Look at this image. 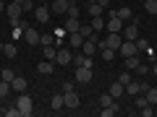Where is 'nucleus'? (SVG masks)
I'll use <instances>...</instances> for the list:
<instances>
[{
  "mask_svg": "<svg viewBox=\"0 0 157 117\" xmlns=\"http://www.w3.org/2000/svg\"><path fill=\"white\" fill-rule=\"evenodd\" d=\"M16 107H18V112H21V117H29V115L34 112V101H32V96L24 94V91H21V96L16 99Z\"/></svg>",
  "mask_w": 157,
  "mask_h": 117,
  "instance_id": "1",
  "label": "nucleus"
},
{
  "mask_svg": "<svg viewBox=\"0 0 157 117\" xmlns=\"http://www.w3.org/2000/svg\"><path fill=\"white\" fill-rule=\"evenodd\" d=\"M50 5H34V18H37L39 23H47L50 21Z\"/></svg>",
  "mask_w": 157,
  "mask_h": 117,
  "instance_id": "2",
  "label": "nucleus"
},
{
  "mask_svg": "<svg viewBox=\"0 0 157 117\" xmlns=\"http://www.w3.org/2000/svg\"><path fill=\"white\" fill-rule=\"evenodd\" d=\"M121 44H123V39H121V31H110L105 39V47H113V50H121Z\"/></svg>",
  "mask_w": 157,
  "mask_h": 117,
  "instance_id": "3",
  "label": "nucleus"
},
{
  "mask_svg": "<svg viewBox=\"0 0 157 117\" xmlns=\"http://www.w3.org/2000/svg\"><path fill=\"white\" fill-rule=\"evenodd\" d=\"M6 13H8L11 21H18L24 16V8H21V3H11V5H6Z\"/></svg>",
  "mask_w": 157,
  "mask_h": 117,
  "instance_id": "4",
  "label": "nucleus"
},
{
  "mask_svg": "<svg viewBox=\"0 0 157 117\" xmlns=\"http://www.w3.org/2000/svg\"><path fill=\"white\" fill-rule=\"evenodd\" d=\"M121 55L123 57H128V55H136V52H139V47H136V42H131V39H123V44H121Z\"/></svg>",
  "mask_w": 157,
  "mask_h": 117,
  "instance_id": "5",
  "label": "nucleus"
},
{
  "mask_svg": "<svg viewBox=\"0 0 157 117\" xmlns=\"http://www.w3.org/2000/svg\"><path fill=\"white\" fill-rule=\"evenodd\" d=\"M68 62H73V55H71V50H58V55H55V65H68Z\"/></svg>",
  "mask_w": 157,
  "mask_h": 117,
  "instance_id": "6",
  "label": "nucleus"
},
{
  "mask_svg": "<svg viewBox=\"0 0 157 117\" xmlns=\"http://www.w3.org/2000/svg\"><path fill=\"white\" fill-rule=\"evenodd\" d=\"M76 81H78V83H89V81H92V68L78 65L76 68Z\"/></svg>",
  "mask_w": 157,
  "mask_h": 117,
  "instance_id": "7",
  "label": "nucleus"
},
{
  "mask_svg": "<svg viewBox=\"0 0 157 117\" xmlns=\"http://www.w3.org/2000/svg\"><path fill=\"white\" fill-rule=\"evenodd\" d=\"M71 3H73V0H55V3L50 5V11L58 13V16H66V11H68V5H71Z\"/></svg>",
  "mask_w": 157,
  "mask_h": 117,
  "instance_id": "8",
  "label": "nucleus"
},
{
  "mask_svg": "<svg viewBox=\"0 0 157 117\" xmlns=\"http://www.w3.org/2000/svg\"><path fill=\"white\" fill-rule=\"evenodd\" d=\"M63 99H66V107H68V109H76V107H78V94H76V91H63Z\"/></svg>",
  "mask_w": 157,
  "mask_h": 117,
  "instance_id": "9",
  "label": "nucleus"
},
{
  "mask_svg": "<svg viewBox=\"0 0 157 117\" xmlns=\"http://www.w3.org/2000/svg\"><path fill=\"white\" fill-rule=\"evenodd\" d=\"M123 37L131 39V42H136L139 39V21H134L131 26H123Z\"/></svg>",
  "mask_w": 157,
  "mask_h": 117,
  "instance_id": "10",
  "label": "nucleus"
},
{
  "mask_svg": "<svg viewBox=\"0 0 157 117\" xmlns=\"http://www.w3.org/2000/svg\"><path fill=\"white\" fill-rule=\"evenodd\" d=\"M126 91H128L131 96L144 94V91H147V83H141V81H131V83H126Z\"/></svg>",
  "mask_w": 157,
  "mask_h": 117,
  "instance_id": "11",
  "label": "nucleus"
},
{
  "mask_svg": "<svg viewBox=\"0 0 157 117\" xmlns=\"http://www.w3.org/2000/svg\"><path fill=\"white\" fill-rule=\"evenodd\" d=\"M26 78H24V76H13V81H11V89L13 91H18V94H21V91H26Z\"/></svg>",
  "mask_w": 157,
  "mask_h": 117,
  "instance_id": "12",
  "label": "nucleus"
},
{
  "mask_svg": "<svg viewBox=\"0 0 157 117\" xmlns=\"http://www.w3.org/2000/svg\"><path fill=\"white\" fill-rule=\"evenodd\" d=\"M24 39H26L29 44H39V34H37V29L26 26V29H24Z\"/></svg>",
  "mask_w": 157,
  "mask_h": 117,
  "instance_id": "13",
  "label": "nucleus"
},
{
  "mask_svg": "<svg viewBox=\"0 0 157 117\" xmlns=\"http://www.w3.org/2000/svg\"><path fill=\"white\" fill-rule=\"evenodd\" d=\"M105 29L107 31H121V29H123V21L118 16H110V21H105Z\"/></svg>",
  "mask_w": 157,
  "mask_h": 117,
  "instance_id": "14",
  "label": "nucleus"
},
{
  "mask_svg": "<svg viewBox=\"0 0 157 117\" xmlns=\"http://www.w3.org/2000/svg\"><path fill=\"white\" fill-rule=\"evenodd\" d=\"M126 60V68H131V70H139L141 68V57L139 55H128V57H123Z\"/></svg>",
  "mask_w": 157,
  "mask_h": 117,
  "instance_id": "15",
  "label": "nucleus"
},
{
  "mask_svg": "<svg viewBox=\"0 0 157 117\" xmlns=\"http://www.w3.org/2000/svg\"><path fill=\"white\" fill-rule=\"evenodd\" d=\"M113 13H115V16L118 18H121V21H131V18H134V11H131V8H118V11H113Z\"/></svg>",
  "mask_w": 157,
  "mask_h": 117,
  "instance_id": "16",
  "label": "nucleus"
},
{
  "mask_svg": "<svg viewBox=\"0 0 157 117\" xmlns=\"http://www.w3.org/2000/svg\"><path fill=\"white\" fill-rule=\"evenodd\" d=\"M37 70L42 73V76H47V73H52V70H55V62H50V60H42V62H37Z\"/></svg>",
  "mask_w": 157,
  "mask_h": 117,
  "instance_id": "17",
  "label": "nucleus"
},
{
  "mask_svg": "<svg viewBox=\"0 0 157 117\" xmlns=\"http://www.w3.org/2000/svg\"><path fill=\"white\" fill-rule=\"evenodd\" d=\"M123 91H126V86L121 83V81H115V83L110 86V96H113V99H121V96H123Z\"/></svg>",
  "mask_w": 157,
  "mask_h": 117,
  "instance_id": "18",
  "label": "nucleus"
},
{
  "mask_svg": "<svg viewBox=\"0 0 157 117\" xmlns=\"http://www.w3.org/2000/svg\"><path fill=\"white\" fill-rule=\"evenodd\" d=\"M73 62H76V68H78V65H84V68H92V57H89V55H84V52H78V55L73 57Z\"/></svg>",
  "mask_w": 157,
  "mask_h": 117,
  "instance_id": "19",
  "label": "nucleus"
},
{
  "mask_svg": "<svg viewBox=\"0 0 157 117\" xmlns=\"http://www.w3.org/2000/svg\"><path fill=\"white\" fill-rule=\"evenodd\" d=\"M118 112H121V104H115V101H113L110 107H102L100 115H102V117H113V115H118Z\"/></svg>",
  "mask_w": 157,
  "mask_h": 117,
  "instance_id": "20",
  "label": "nucleus"
},
{
  "mask_svg": "<svg viewBox=\"0 0 157 117\" xmlns=\"http://www.w3.org/2000/svg\"><path fill=\"white\" fill-rule=\"evenodd\" d=\"M68 44H71V47H81V44H84V37H81L78 31H71V34H68Z\"/></svg>",
  "mask_w": 157,
  "mask_h": 117,
  "instance_id": "21",
  "label": "nucleus"
},
{
  "mask_svg": "<svg viewBox=\"0 0 157 117\" xmlns=\"http://www.w3.org/2000/svg\"><path fill=\"white\" fill-rule=\"evenodd\" d=\"M144 96H147V101H149L152 107L157 104V89H155V86H147V91H144Z\"/></svg>",
  "mask_w": 157,
  "mask_h": 117,
  "instance_id": "22",
  "label": "nucleus"
},
{
  "mask_svg": "<svg viewBox=\"0 0 157 117\" xmlns=\"http://www.w3.org/2000/svg\"><path fill=\"white\" fill-rule=\"evenodd\" d=\"M50 107H52V109H63V107H66V99H63V94H55V96H52V101H50Z\"/></svg>",
  "mask_w": 157,
  "mask_h": 117,
  "instance_id": "23",
  "label": "nucleus"
},
{
  "mask_svg": "<svg viewBox=\"0 0 157 117\" xmlns=\"http://www.w3.org/2000/svg\"><path fill=\"white\" fill-rule=\"evenodd\" d=\"M78 26H81L78 18H66V31H68V34H71V31H78Z\"/></svg>",
  "mask_w": 157,
  "mask_h": 117,
  "instance_id": "24",
  "label": "nucleus"
},
{
  "mask_svg": "<svg viewBox=\"0 0 157 117\" xmlns=\"http://www.w3.org/2000/svg\"><path fill=\"white\" fill-rule=\"evenodd\" d=\"M102 60L113 62V60H115V50H113V47H102Z\"/></svg>",
  "mask_w": 157,
  "mask_h": 117,
  "instance_id": "25",
  "label": "nucleus"
},
{
  "mask_svg": "<svg viewBox=\"0 0 157 117\" xmlns=\"http://www.w3.org/2000/svg\"><path fill=\"white\" fill-rule=\"evenodd\" d=\"M94 31H100V29H105V18L102 16H92V23H89Z\"/></svg>",
  "mask_w": 157,
  "mask_h": 117,
  "instance_id": "26",
  "label": "nucleus"
},
{
  "mask_svg": "<svg viewBox=\"0 0 157 117\" xmlns=\"http://www.w3.org/2000/svg\"><path fill=\"white\" fill-rule=\"evenodd\" d=\"M39 44H42V47L55 44V37H52V34H39Z\"/></svg>",
  "mask_w": 157,
  "mask_h": 117,
  "instance_id": "27",
  "label": "nucleus"
},
{
  "mask_svg": "<svg viewBox=\"0 0 157 117\" xmlns=\"http://www.w3.org/2000/svg\"><path fill=\"white\" fill-rule=\"evenodd\" d=\"M3 52H6V57H11V60H13V57L18 55V47L16 44H3Z\"/></svg>",
  "mask_w": 157,
  "mask_h": 117,
  "instance_id": "28",
  "label": "nucleus"
},
{
  "mask_svg": "<svg viewBox=\"0 0 157 117\" xmlns=\"http://www.w3.org/2000/svg\"><path fill=\"white\" fill-rule=\"evenodd\" d=\"M8 94H11V83H8V81H3V78H0V99H6Z\"/></svg>",
  "mask_w": 157,
  "mask_h": 117,
  "instance_id": "29",
  "label": "nucleus"
},
{
  "mask_svg": "<svg viewBox=\"0 0 157 117\" xmlns=\"http://www.w3.org/2000/svg\"><path fill=\"white\" fill-rule=\"evenodd\" d=\"M55 55H58V50H55V44H50V47H45V60H50V62H55Z\"/></svg>",
  "mask_w": 157,
  "mask_h": 117,
  "instance_id": "30",
  "label": "nucleus"
},
{
  "mask_svg": "<svg viewBox=\"0 0 157 117\" xmlns=\"http://www.w3.org/2000/svg\"><path fill=\"white\" fill-rule=\"evenodd\" d=\"M113 101H115V99L110 96V91H107V94H100V109H102V107H110Z\"/></svg>",
  "mask_w": 157,
  "mask_h": 117,
  "instance_id": "31",
  "label": "nucleus"
},
{
  "mask_svg": "<svg viewBox=\"0 0 157 117\" xmlns=\"http://www.w3.org/2000/svg\"><path fill=\"white\" fill-rule=\"evenodd\" d=\"M78 34H81L84 39H89V37H94V29H92V26H84V23H81V26H78Z\"/></svg>",
  "mask_w": 157,
  "mask_h": 117,
  "instance_id": "32",
  "label": "nucleus"
},
{
  "mask_svg": "<svg viewBox=\"0 0 157 117\" xmlns=\"http://www.w3.org/2000/svg\"><path fill=\"white\" fill-rule=\"evenodd\" d=\"M144 11L152 13V16H157V0H147V3H144Z\"/></svg>",
  "mask_w": 157,
  "mask_h": 117,
  "instance_id": "33",
  "label": "nucleus"
},
{
  "mask_svg": "<svg viewBox=\"0 0 157 117\" xmlns=\"http://www.w3.org/2000/svg\"><path fill=\"white\" fill-rule=\"evenodd\" d=\"M102 11H105V8H102L100 3H89V16H102Z\"/></svg>",
  "mask_w": 157,
  "mask_h": 117,
  "instance_id": "34",
  "label": "nucleus"
},
{
  "mask_svg": "<svg viewBox=\"0 0 157 117\" xmlns=\"http://www.w3.org/2000/svg\"><path fill=\"white\" fill-rule=\"evenodd\" d=\"M66 18H78V5H76V3H71V5H68Z\"/></svg>",
  "mask_w": 157,
  "mask_h": 117,
  "instance_id": "35",
  "label": "nucleus"
},
{
  "mask_svg": "<svg viewBox=\"0 0 157 117\" xmlns=\"http://www.w3.org/2000/svg\"><path fill=\"white\" fill-rule=\"evenodd\" d=\"M13 76H16V73H13L11 68H3V81H8V83H11V81H13Z\"/></svg>",
  "mask_w": 157,
  "mask_h": 117,
  "instance_id": "36",
  "label": "nucleus"
},
{
  "mask_svg": "<svg viewBox=\"0 0 157 117\" xmlns=\"http://www.w3.org/2000/svg\"><path fill=\"white\" fill-rule=\"evenodd\" d=\"M136 47H139V50H149V42H147L144 37H139L136 39Z\"/></svg>",
  "mask_w": 157,
  "mask_h": 117,
  "instance_id": "37",
  "label": "nucleus"
},
{
  "mask_svg": "<svg viewBox=\"0 0 157 117\" xmlns=\"http://www.w3.org/2000/svg\"><path fill=\"white\" fill-rule=\"evenodd\" d=\"M118 81H121V83H131V81H134V78H131V73H121V78H118Z\"/></svg>",
  "mask_w": 157,
  "mask_h": 117,
  "instance_id": "38",
  "label": "nucleus"
},
{
  "mask_svg": "<svg viewBox=\"0 0 157 117\" xmlns=\"http://www.w3.org/2000/svg\"><path fill=\"white\" fill-rule=\"evenodd\" d=\"M8 117H21V112H18V107H11V109H6Z\"/></svg>",
  "mask_w": 157,
  "mask_h": 117,
  "instance_id": "39",
  "label": "nucleus"
},
{
  "mask_svg": "<svg viewBox=\"0 0 157 117\" xmlns=\"http://www.w3.org/2000/svg\"><path fill=\"white\" fill-rule=\"evenodd\" d=\"M21 8H24V11H34V3H32V0H24Z\"/></svg>",
  "mask_w": 157,
  "mask_h": 117,
  "instance_id": "40",
  "label": "nucleus"
},
{
  "mask_svg": "<svg viewBox=\"0 0 157 117\" xmlns=\"http://www.w3.org/2000/svg\"><path fill=\"white\" fill-rule=\"evenodd\" d=\"M141 115H144V117H152V115H155V109H152V104H149V107H144V109H141Z\"/></svg>",
  "mask_w": 157,
  "mask_h": 117,
  "instance_id": "41",
  "label": "nucleus"
},
{
  "mask_svg": "<svg viewBox=\"0 0 157 117\" xmlns=\"http://www.w3.org/2000/svg\"><path fill=\"white\" fill-rule=\"evenodd\" d=\"M97 3H100L102 8H105V5H110V0H97Z\"/></svg>",
  "mask_w": 157,
  "mask_h": 117,
  "instance_id": "42",
  "label": "nucleus"
},
{
  "mask_svg": "<svg viewBox=\"0 0 157 117\" xmlns=\"http://www.w3.org/2000/svg\"><path fill=\"white\" fill-rule=\"evenodd\" d=\"M152 73H155V76H157V62H155V65H152Z\"/></svg>",
  "mask_w": 157,
  "mask_h": 117,
  "instance_id": "43",
  "label": "nucleus"
},
{
  "mask_svg": "<svg viewBox=\"0 0 157 117\" xmlns=\"http://www.w3.org/2000/svg\"><path fill=\"white\" fill-rule=\"evenodd\" d=\"M3 8H6V5H3V0H0V11H3Z\"/></svg>",
  "mask_w": 157,
  "mask_h": 117,
  "instance_id": "44",
  "label": "nucleus"
},
{
  "mask_svg": "<svg viewBox=\"0 0 157 117\" xmlns=\"http://www.w3.org/2000/svg\"><path fill=\"white\" fill-rule=\"evenodd\" d=\"M13 3H24V0H13Z\"/></svg>",
  "mask_w": 157,
  "mask_h": 117,
  "instance_id": "45",
  "label": "nucleus"
}]
</instances>
